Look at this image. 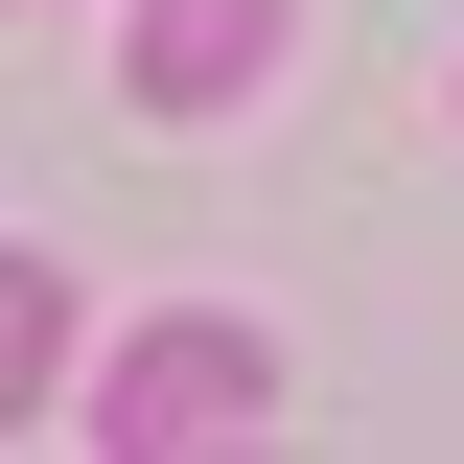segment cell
<instances>
[{
  "label": "cell",
  "mask_w": 464,
  "mask_h": 464,
  "mask_svg": "<svg viewBox=\"0 0 464 464\" xmlns=\"http://www.w3.org/2000/svg\"><path fill=\"white\" fill-rule=\"evenodd\" d=\"M47 395H70V256H24V232H0V441H24Z\"/></svg>",
  "instance_id": "3"
},
{
  "label": "cell",
  "mask_w": 464,
  "mask_h": 464,
  "mask_svg": "<svg viewBox=\"0 0 464 464\" xmlns=\"http://www.w3.org/2000/svg\"><path fill=\"white\" fill-rule=\"evenodd\" d=\"M279 47H302V0H140L116 24V93L140 116H232V93H279Z\"/></svg>",
  "instance_id": "2"
},
{
  "label": "cell",
  "mask_w": 464,
  "mask_h": 464,
  "mask_svg": "<svg viewBox=\"0 0 464 464\" xmlns=\"http://www.w3.org/2000/svg\"><path fill=\"white\" fill-rule=\"evenodd\" d=\"M70 441L93 464H209V441H279V325H140V348H93V395H70Z\"/></svg>",
  "instance_id": "1"
}]
</instances>
